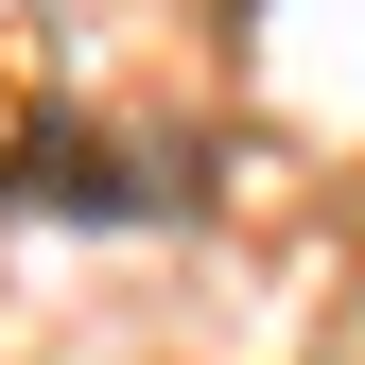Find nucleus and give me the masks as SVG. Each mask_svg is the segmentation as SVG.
Listing matches in <instances>:
<instances>
[{
  "mask_svg": "<svg viewBox=\"0 0 365 365\" xmlns=\"http://www.w3.org/2000/svg\"><path fill=\"white\" fill-rule=\"evenodd\" d=\"M0 192L18 209H174L192 174H122L105 140H35V157H0Z\"/></svg>",
  "mask_w": 365,
  "mask_h": 365,
  "instance_id": "f257e3e1",
  "label": "nucleus"
}]
</instances>
